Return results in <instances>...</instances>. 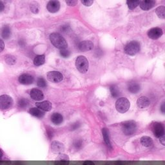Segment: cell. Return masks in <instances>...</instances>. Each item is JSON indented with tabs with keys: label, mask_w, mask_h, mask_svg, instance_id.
I'll list each match as a JSON object with an SVG mask.
<instances>
[{
	"label": "cell",
	"mask_w": 165,
	"mask_h": 165,
	"mask_svg": "<svg viewBox=\"0 0 165 165\" xmlns=\"http://www.w3.org/2000/svg\"><path fill=\"white\" fill-rule=\"evenodd\" d=\"M50 39L52 44L56 48L65 49L67 47L68 44L65 38L58 33H52L50 36Z\"/></svg>",
	"instance_id": "6da1fadb"
},
{
	"label": "cell",
	"mask_w": 165,
	"mask_h": 165,
	"mask_svg": "<svg viewBox=\"0 0 165 165\" xmlns=\"http://www.w3.org/2000/svg\"><path fill=\"white\" fill-rule=\"evenodd\" d=\"M123 133L126 136H132L137 131V124L134 121H128L123 123L122 125Z\"/></svg>",
	"instance_id": "7a4b0ae2"
},
{
	"label": "cell",
	"mask_w": 165,
	"mask_h": 165,
	"mask_svg": "<svg viewBox=\"0 0 165 165\" xmlns=\"http://www.w3.org/2000/svg\"><path fill=\"white\" fill-rule=\"evenodd\" d=\"M130 102L125 97H121L118 99L115 103V107L117 110L120 113H125L130 109Z\"/></svg>",
	"instance_id": "3957f363"
},
{
	"label": "cell",
	"mask_w": 165,
	"mask_h": 165,
	"mask_svg": "<svg viewBox=\"0 0 165 165\" xmlns=\"http://www.w3.org/2000/svg\"><path fill=\"white\" fill-rule=\"evenodd\" d=\"M77 69L81 73H85L88 69V61L85 56H80L76 60Z\"/></svg>",
	"instance_id": "277c9868"
},
{
	"label": "cell",
	"mask_w": 165,
	"mask_h": 165,
	"mask_svg": "<svg viewBox=\"0 0 165 165\" xmlns=\"http://www.w3.org/2000/svg\"><path fill=\"white\" fill-rule=\"evenodd\" d=\"M140 51V45L136 41L128 43L125 47V52L130 56H134Z\"/></svg>",
	"instance_id": "5b68a950"
},
{
	"label": "cell",
	"mask_w": 165,
	"mask_h": 165,
	"mask_svg": "<svg viewBox=\"0 0 165 165\" xmlns=\"http://www.w3.org/2000/svg\"><path fill=\"white\" fill-rule=\"evenodd\" d=\"M13 105L12 98L8 95L0 96V109L7 110L10 109Z\"/></svg>",
	"instance_id": "8992f818"
},
{
	"label": "cell",
	"mask_w": 165,
	"mask_h": 165,
	"mask_svg": "<svg viewBox=\"0 0 165 165\" xmlns=\"http://www.w3.org/2000/svg\"><path fill=\"white\" fill-rule=\"evenodd\" d=\"M152 130L156 137H161L164 136V128L161 123L155 122L152 124Z\"/></svg>",
	"instance_id": "52a82bcc"
},
{
	"label": "cell",
	"mask_w": 165,
	"mask_h": 165,
	"mask_svg": "<svg viewBox=\"0 0 165 165\" xmlns=\"http://www.w3.org/2000/svg\"><path fill=\"white\" fill-rule=\"evenodd\" d=\"M62 74L57 71H51L47 74V79L52 82H59L63 80Z\"/></svg>",
	"instance_id": "ba28073f"
},
{
	"label": "cell",
	"mask_w": 165,
	"mask_h": 165,
	"mask_svg": "<svg viewBox=\"0 0 165 165\" xmlns=\"http://www.w3.org/2000/svg\"><path fill=\"white\" fill-rule=\"evenodd\" d=\"M163 35V30L161 29L155 27L151 29L148 32V36L152 39H157Z\"/></svg>",
	"instance_id": "9c48e42d"
},
{
	"label": "cell",
	"mask_w": 165,
	"mask_h": 165,
	"mask_svg": "<svg viewBox=\"0 0 165 165\" xmlns=\"http://www.w3.org/2000/svg\"><path fill=\"white\" fill-rule=\"evenodd\" d=\"M93 47H94V44L92 41H83L81 42L78 45L79 51L82 52H87L91 51Z\"/></svg>",
	"instance_id": "30bf717a"
},
{
	"label": "cell",
	"mask_w": 165,
	"mask_h": 165,
	"mask_svg": "<svg viewBox=\"0 0 165 165\" xmlns=\"http://www.w3.org/2000/svg\"><path fill=\"white\" fill-rule=\"evenodd\" d=\"M69 157L64 154H60L55 161L54 165H69Z\"/></svg>",
	"instance_id": "8fae6325"
},
{
	"label": "cell",
	"mask_w": 165,
	"mask_h": 165,
	"mask_svg": "<svg viewBox=\"0 0 165 165\" xmlns=\"http://www.w3.org/2000/svg\"><path fill=\"white\" fill-rule=\"evenodd\" d=\"M51 149L54 153L61 154L65 150V146L61 142L54 141L51 144Z\"/></svg>",
	"instance_id": "7c38bea8"
},
{
	"label": "cell",
	"mask_w": 165,
	"mask_h": 165,
	"mask_svg": "<svg viewBox=\"0 0 165 165\" xmlns=\"http://www.w3.org/2000/svg\"><path fill=\"white\" fill-rule=\"evenodd\" d=\"M47 10L51 12L55 13L60 9V3L58 1H50L47 4Z\"/></svg>",
	"instance_id": "4fadbf2b"
},
{
	"label": "cell",
	"mask_w": 165,
	"mask_h": 165,
	"mask_svg": "<svg viewBox=\"0 0 165 165\" xmlns=\"http://www.w3.org/2000/svg\"><path fill=\"white\" fill-rule=\"evenodd\" d=\"M19 81L21 84L23 85H30L34 81V78L30 74H24L20 76Z\"/></svg>",
	"instance_id": "5bb4252c"
},
{
	"label": "cell",
	"mask_w": 165,
	"mask_h": 165,
	"mask_svg": "<svg viewBox=\"0 0 165 165\" xmlns=\"http://www.w3.org/2000/svg\"><path fill=\"white\" fill-rule=\"evenodd\" d=\"M155 2L153 0H145V1L139 2V5L141 9L144 11H148L154 7Z\"/></svg>",
	"instance_id": "9a60e30c"
},
{
	"label": "cell",
	"mask_w": 165,
	"mask_h": 165,
	"mask_svg": "<svg viewBox=\"0 0 165 165\" xmlns=\"http://www.w3.org/2000/svg\"><path fill=\"white\" fill-rule=\"evenodd\" d=\"M30 97L32 98L34 100L36 101H40L42 100L44 98V96L43 92L41 91L39 89L34 88L32 89L30 91Z\"/></svg>",
	"instance_id": "2e32d148"
},
{
	"label": "cell",
	"mask_w": 165,
	"mask_h": 165,
	"mask_svg": "<svg viewBox=\"0 0 165 165\" xmlns=\"http://www.w3.org/2000/svg\"><path fill=\"white\" fill-rule=\"evenodd\" d=\"M36 105L39 110H43V111H47V112L50 111L52 109V103L47 101H43L41 103H37Z\"/></svg>",
	"instance_id": "e0dca14e"
},
{
	"label": "cell",
	"mask_w": 165,
	"mask_h": 165,
	"mask_svg": "<svg viewBox=\"0 0 165 165\" xmlns=\"http://www.w3.org/2000/svg\"><path fill=\"white\" fill-rule=\"evenodd\" d=\"M102 134H103V138H104L105 143H106L107 147H108L109 149L112 150V144H111L110 139L109 130L107 129L106 128H104L102 130Z\"/></svg>",
	"instance_id": "ac0fdd59"
},
{
	"label": "cell",
	"mask_w": 165,
	"mask_h": 165,
	"mask_svg": "<svg viewBox=\"0 0 165 165\" xmlns=\"http://www.w3.org/2000/svg\"><path fill=\"white\" fill-rule=\"evenodd\" d=\"M137 105L139 108L140 109H145L146 107L150 105V101L148 98L145 96L141 97L137 101Z\"/></svg>",
	"instance_id": "d6986e66"
},
{
	"label": "cell",
	"mask_w": 165,
	"mask_h": 165,
	"mask_svg": "<svg viewBox=\"0 0 165 165\" xmlns=\"http://www.w3.org/2000/svg\"><path fill=\"white\" fill-rule=\"evenodd\" d=\"M128 90L131 93L136 94L139 91L140 85L137 82L130 81L128 84Z\"/></svg>",
	"instance_id": "ffe728a7"
},
{
	"label": "cell",
	"mask_w": 165,
	"mask_h": 165,
	"mask_svg": "<svg viewBox=\"0 0 165 165\" xmlns=\"http://www.w3.org/2000/svg\"><path fill=\"white\" fill-rule=\"evenodd\" d=\"M0 35H1V36L3 39H9L11 36V28L7 25L3 26L2 28L1 31H0Z\"/></svg>",
	"instance_id": "44dd1931"
},
{
	"label": "cell",
	"mask_w": 165,
	"mask_h": 165,
	"mask_svg": "<svg viewBox=\"0 0 165 165\" xmlns=\"http://www.w3.org/2000/svg\"><path fill=\"white\" fill-rule=\"evenodd\" d=\"M51 121L54 125H60L63 121V117L59 113H54L51 115Z\"/></svg>",
	"instance_id": "7402d4cb"
},
{
	"label": "cell",
	"mask_w": 165,
	"mask_h": 165,
	"mask_svg": "<svg viewBox=\"0 0 165 165\" xmlns=\"http://www.w3.org/2000/svg\"><path fill=\"white\" fill-rule=\"evenodd\" d=\"M29 113L32 115H33V116H34L38 118H43L45 115V113L42 110H41L37 108H34H34H31L29 110Z\"/></svg>",
	"instance_id": "603a6c76"
},
{
	"label": "cell",
	"mask_w": 165,
	"mask_h": 165,
	"mask_svg": "<svg viewBox=\"0 0 165 165\" xmlns=\"http://www.w3.org/2000/svg\"><path fill=\"white\" fill-rule=\"evenodd\" d=\"M141 143L143 146L149 148L153 145V140L148 136H143L141 138Z\"/></svg>",
	"instance_id": "cb8c5ba5"
},
{
	"label": "cell",
	"mask_w": 165,
	"mask_h": 165,
	"mask_svg": "<svg viewBox=\"0 0 165 165\" xmlns=\"http://www.w3.org/2000/svg\"><path fill=\"white\" fill-rule=\"evenodd\" d=\"M45 61V57L44 55H38L36 56L34 60V64L36 66H40L44 64Z\"/></svg>",
	"instance_id": "d4e9b609"
},
{
	"label": "cell",
	"mask_w": 165,
	"mask_h": 165,
	"mask_svg": "<svg viewBox=\"0 0 165 165\" xmlns=\"http://www.w3.org/2000/svg\"><path fill=\"white\" fill-rule=\"evenodd\" d=\"M110 90L111 94H112L113 97H118L120 95V91H119V88L117 85H111L110 87Z\"/></svg>",
	"instance_id": "484cf974"
},
{
	"label": "cell",
	"mask_w": 165,
	"mask_h": 165,
	"mask_svg": "<svg viewBox=\"0 0 165 165\" xmlns=\"http://www.w3.org/2000/svg\"><path fill=\"white\" fill-rule=\"evenodd\" d=\"M155 12L159 18L161 19H164L165 18V7L164 6H161L157 8Z\"/></svg>",
	"instance_id": "4316f807"
},
{
	"label": "cell",
	"mask_w": 165,
	"mask_h": 165,
	"mask_svg": "<svg viewBox=\"0 0 165 165\" xmlns=\"http://www.w3.org/2000/svg\"><path fill=\"white\" fill-rule=\"evenodd\" d=\"M18 105L21 109H25L29 105V101L25 98H21L18 102Z\"/></svg>",
	"instance_id": "83f0119b"
},
{
	"label": "cell",
	"mask_w": 165,
	"mask_h": 165,
	"mask_svg": "<svg viewBox=\"0 0 165 165\" xmlns=\"http://www.w3.org/2000/svg\"><path fill=\"white\" fill-rule=\"evenodd\" d=\"M16 58L11 55H7L5 56V61L7 64H9L10 65H14L16 63Z\"/></svg>",
	"instance_id": "f1b7e54d"
},
{
	"label": "cell",
	"mask_w": 165,
	"mask_h": 165,
	"mask_svg": "<svg viewBox=\"0 0 165 165\" xmlns=\"http://www.w3.org/2000/svg\"><path fill=\"white\" fill-rule=\"evenodd\" d=\"M127 3L130 9H134L139 5V1H132V0H129V1H127Z\"/></svg>",
	"instance_id": "f546056e"
},
{
	"label": "cell",
	"mask_w": 165,
	"mask_h": 165,
	"mask_svg": "<svg viewBox=\"0 0 165 165\" xmlns=\"http://www.w3.org/2000/svg\"><path fill=\"white\" fill-rule=\"evenodd\" d=\"M39 5L36 2H33L30 4V10L33 13L37 14L39 12Z\"/></svg>",
	"instance_id": "4dcf8cb0"
},
{
	"label": "cell",
	"mask_w": 165,
	"mask_h": 165,
	"mask_svg": "<svg viewBox=\"0 0 165 165\" xmlns=\"http://www.w3.org/2000/svg\"><path fill=\"white\" fill-rule=\"evenodd\" d=\"M37 84L39 87H42V88H44L47 86V82L45 80L42 78H40L38 79Z\"/></svg>",
	"instance_id": "1f68e13d"
},
{
	"label": "cell",
	"mask_w": 165,
	"mask_h": 165,
	"mask_svg": "<svg viewBox=\"0 0 165 165\" xmlns=\"http://www.w3.org/2000/svg\"><path fill=\"white\" fill-rule=\"evenodd\" d=\"M60 54L63 57H68L70 56V52L69 51L65 48V49H61V50L60 51Z\"/></svg>",
	"instance_id": "d6a6232c"
},
{
	"label": "cell",
	"mask_w": 165,
	"mask_h": 165,
	"mask_svg": "<svg viewBox=\"0 0 165 165\" xmlns=\"http://www.w3.org/2000/svg\"><path fill=\"white\" fill-rule=\"evenodd\" d=\"M82 142L81 140H79V139H77L74 143V146L75 147V148L77 150L80 149V148L82 147Z\"/></svg>",
	"instance_id": "836d02e7"
},
{
	"label": "cell",
	"mask_w": 165,
	"mask_h": 165,
	"mask_svg": "<svg viewBox=\"0 0 165 165\" xmlns=\"http://www.w3.org/2000/svg\"><path fill=\"white\" fill-rule=\"evenodd\" d=\"M81 3L87 7H89L93 3V1H89V0H88V1H82Z\"/></svg>",
	"instance_id": "e575fe53"
},
{
	"label": "cell",
	"mask_w": 165,
	"mask_h": 165,
	"mask_svg": "<svg viewBox=\"0 0 165 165\" xmlns=\"http://www.w3.org/2000/svg\"><path fill=\"white\" fill-rule=\"evenodd\" d=\"M4 48H5V43H4L3 41L1 39H0V52L3 51Z\"/></svg>",
	"instance_id": "d590c367"
},
{
	"label": "cell",
	"mask_w": 165,
	"mask_h": 165,
	"mask_svg": "<svg viewBox=\"0 0 165 165\" xmlns=\"http://www.w3.org/2000/svg\"><path fill=\"white\" fill-rule=\"evenodd\" d=\"M66 3H67L69 6H74L78 3V2L77 1H67Z\"/></svg>",
	"instance_id": "8d00e7d4"
},
{
	"label": "cell",
	"mask_w": 165,
	"mask_h": 165,
	"mask_svg": "<svg viewBox=\"0 0 165 165\" xmlns=\"http://www.w3.org/2000/svg\"><path fill=\"white\" fill-rule=\"evenodd\" d=\"M82 165H96L95 163L93 162V161H85L83 163V164H82Z\"/></svg>",
	"instance_id": "74e56055"
},
{
	"label": "cell",
	"mask_w": 165,
	"mask_h": 165,
	"mask_svg": "<svg viewBox=\"0 0 165 165\" xmlns=\"http://www.w3.org/2000/svg\"><path fill=\"white\" fill-rule=\"evenodd\" d=\"M159 141L161 142V143L164 146L165 145V137H164V136H161V137H159Z\"/></svg>",
	"instance_id": "f35d334b"
},
{
	"label": "cell",
	"mask_w": 165,
	"mask_h": 165,
	"mask_svg": "<svg viewBox=\"0 0 165 165\" xmlns=\"http://www.w3.org/2000/svg\"><path fill=\"white\" fill-rule=\"evenodd\" d=\"M79 126V123H74L72 125V130H76L77 129Z\"/></svg>",
	"instance_id": "ab89813d"
},
{
	"label": "cell",
	"mask_w": 165,
	"mask_h": 165,
	"mask_svg": "<svg viewBox=\"0 0 165 165\" xmlns=\"http://www.w3.org/2000/svg\"><path fill=\"white\" fill-rule=\"evenodd\" d=\"M4 9H5V5L2 2L0 1V12L3 11Z\"/></svg>",
	"instance_id": "60d3db41"
},
{
	"label": "cell",
	"mask_w": 165,
	"mask_h": 165,
	"mask_svg": "<svg viewBox=\"0 0 165 165\" xmlns=\"http://www.w3.org/2000/svg\"><path fill=\"white\" fill-rule=\"evenodd\" d=\"M3 152H2L1 148H0V159L3 158Z\"/></svg>",
	"instance_id": "b9f144b4"
},
{
	"label": "cell",
	"mask_w": 165,
	"mask_h": 165,
	"mask_svg": "<svg viewBox=\"0 0 165 165\" xmlns=\"http://www.w3.org/2000/svg\"><path fill=\"white\" fill-rule=\"evenodd\" d=\"M164 104H163V105H162V107H161V110H162V112H163V113H164Z\"/></svg>",
	"instance_id": "7bdbcfd3"
}]
</instances>
